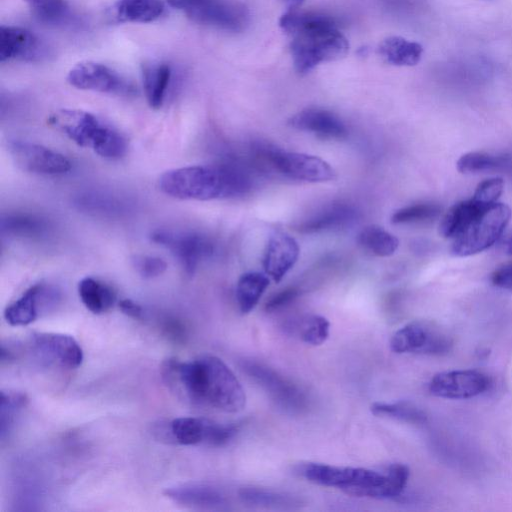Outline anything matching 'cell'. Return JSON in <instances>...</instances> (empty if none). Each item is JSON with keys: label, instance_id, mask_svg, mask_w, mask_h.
I'll list each match as a JSON object with an SVG mask.
<instances>
[{"label": "cell", "instance_id": "obj_4", "mask_svg": "<svg viewBox=\"0 0 512 512\" xmlns=\"http://www.w3.org/2000/svg\"><path fill=\"white\" fill-rule=\"evenodd\" d=\"M48 122L80 147L89 148L99 156L117 160L127 151L125 137L98 116L77 109H61Z\"/></svg>", "mask_w": 512, "mask_h": 512}, {"label": "cell", "instance_id": "obj_5", "mask_svg": "<svg viewBox=\"0 0 512 512\" xmlns=\"http://www.w3.org/2000/svg\"><path fill=\"white\" fill-rule=\"evenodd\" d=\"M253 160L258 168L269 166L295 180L319 183L336 177L333 167L318 156L282 151L266 144H258L253 148Z\"/></svg>", "mask_w": 512, "mask_h": 512}, {"label": "cell", "instance_id": "obj_28", "mask_svg": "<svg viewBox=\"0 0 512 512\" xmlns=\"http://www.w3.org/2000/svg\"><path fill=\"white\" fill-rule=\"evenodd\" d=\"M456 166L463 174L509 170L512 166V157L507 154L469 152L458 159Z\"/></svg>", "mask_w": 512, "mask_h": 512}, {"label": "cell", "instance_id": "obj_18", "mask_svg": "<svg viewBox=\"0 0 512 512\" xmlns=\"http://www.w3.org/2000/svg\"><path fill=\"white\" fill-rule=\"evenodd\" d=\"M288 124L323 139L340 140L347 136L345 123L333 112L322 108H306L293 115Z\"/></svg>", "mask_w": 512, "mask_h": 512}, {"label": "cell", "instance_id": "obj_26", "mask_svg": "<svg viewBox=\"0 0 512 512\" xmlns=\"http://www.w3.org/2000/svg\"><path fill=\"white\" fill-rule=\"evenodd\" d=\"M78 294L84 306L94 314L108 311L116 300L113 289L93 277H85L80 280Z\"/></svg>", "mask_w": 512, "mask_h": 512}, {"label": "cell", "instance_id": "obj_19", "mask_svg": "<svg viewBox=\"0 0 512 512\" xmlns=\"http://www.w3.org/2000/svg\"><path fill=\"white\" fill-rule=\"evenodd\" d=\"M164 495L179 505L197 509H216L226 503L225 496L218 488L205 483H183L168 487Z\"/></svg>", "mask_w": 512, "mask_h": 512}, {"label": "cell", "instance_id": "obj_44", "mask_svg": "<svg viewBox=\"0 0 512 512\" xmlns=\"http://www.w3.org/2000/svg\"><path fill=\"white\" fill-rule=\"evenodd\" d=\"M287 10H296L304 2V0H283Z\"/></svg>", "mask_w": 512, "mask_h": 512}, {"label": "cell", "instance_id": "obj_10", "mask_svg": "<svg viewBox=\"0 0 512 512\" xmlns=\"http://www.w3.org/2000/svg\"><path fill=\"white\" fill-rule=\"evenodd\" d=\"M68 83L81 90L131 96L134 85L107 65L94 61H82L67 74Z\"/></svg>", "mask_w": 512, "mask_h": 512}, {"label": "cell", "instance_id": "obj_8", "mask_svg": "<svg viewBox=\"0 0 512 512\" xmlns=\"http://www.w3.org/2000/svg\"><path fill=\"white\" fill-rule=\"evenodd\" d=\"M152 242L168 249L187 275H193L202 261L214 251L212 242L195 232L158 229L151 233Z\"/></svg>", "mask_w": 512, "mask_h": 512}, {"label": "cell", "instance_id": "obj_15", "mask_svg": "<svg viewBox=\"0 0 512 512\" xmlns=\"http://www.w3.org/2000/svg\"><path fill=\"white\" fill-rule=\"evenodd\" d=\"M51 56L48 45L33 32L18 26L1 25L0 61L41 62Z\"/></svg>", "mask_w": 512, "mask_h": 512}, {"label": "cell", "instance_id": "obj_43", "mask_svg": "<svg viewBox=\"0 0 512 512\" xmlns=\"http://www.w3.org/2000/svg\"><path fill=\"white\" fill-rule=\"evenodd\" d=\"M167 3L177 9H183L187 11L188 9L192 8L193 6L197 5L203 0H166Z\"/></svg>", "mask_w": 512, "mask_h": 512}, {"label": "cell", "instance_id": "obj_17", "mask_svg": "<svg viewBox=\"0 0 512 512\" xmlns=\"http://www.w3.org/2000/svg\"><path fill=\"white\" fill-rule=\"evenodd\" d=\"M300 248L297 241L287 233L275 232L266 244L263 255L265 273L279 283L298 260Z\"/></svg>", "mask_w": 512, "mask_h": 512}, {"label": "cell", "instance_id": "obj_11", "mask_svg": "<svg viewBox=\"0 0 512 512\" xmlns=\"http://www.w3.org/2000/svg\"><path fill=\"white\" fill-rule=\"evenodd\" d=\"M185 12L193 22L229 32L245 30L250 18L244 4L231 0H203Z\"/></svg>", "mask_w": 512, "mask_h": 512}, {"label": "cell", "instance_id": "obj_36", "mask_svg": "<svg viewBox=\"0 0 512 512\" xmlns=\"http://www.w3.org/2000/svg\"><path fill=\"white\" fill-rule=\"evenodd\" d=\"M34 15L42 22L60 24L65 22L70 10L65 0H25Z\"/></svg>", "mask_w": 512, "mask_h": 512}, {"label": "cell", "instance_id": "obj_3", "mask_svg": "<svg viewBox=\"0 0 512 512\" xmlns=\"http://www.w3.org/2000/svg\"><path fill=\"white\" fill-rule=\"evenodd\" d=\"M279 26L292 36L291 54L294 68L307 74L322 62L343 58L349 50L346 37L333 18L314 12L287 10Z\"/></svg>", "mask_w": 512, "mask_h": 512}, {"label": "cell", "instance_id": "obj_9", "mask_svg": "<svg viewBox=\"0 0 512 512\" xmlns=\"http://www.w3.org/2000/svg\"><path fill=\"white\" fill-rule=\"evenodd\" d=\"M240 366L279 407L289 412H300L306 408L304 393L277 371L254 360H242Z\"/></svg>", "mask_w": 512, "mask_h": 512}, {"label": "cell", "instance_id": "obj_14", "mask_svg": "<svg viewBox=\"0 0 512 512\" xmlns=\"http://www.w3.org/2000/svg\"><path fill=\"white\" fill-rule=\"evenodd\" d=\"M489 378L476 370H452L435 374L429 382V392L445 399H469L485 392Z\"/></svg>", "mask_w": 512, "mask_h": 512}, {"label": "cell", "instance_id": "obj_32", "mask_svg": "<svg viewBox=\"0 0 512 512\" xmlns=\"http://www.w3.org/2000/svg\"><path fill=\"white\" fill-rule=\"evenodd\" d=\"M370 410L379 417L397 419L413 424H423L427 420L426 414L421 409L408 402H375L371 405Z\"/></svg>", "mask_w": 512, "mask_h": 512}, {"label": "cell", "instance_id": "obj_29", "mask_svg": "<svg viewBox=\"0 0 512 512\" xmlns=\"http://www.w3.org/2000/svg\"><path fill=\"white\" fill-rule=\"evenodd\" d=\"M357 241L363 249L379 257L393 255L399 246L396 236L377 225L364 227Z\"/></svg>", "mask_w": 512, "mask_h": 512}, {"label": "cell", "instance_id": "obj_35", "mask_svg": "<svg viewBox=\"0 0 512 512\" xmlns=\"http://www.w3.org/2000/svg\"><path fill=\"white\" fill-rule=\"evenodd\" d=\"M441 210L439 204L432 202L412 204L396 210L391 216V222L393 224L425 222L436 218Z\"/></svg>", "mask_w": 512, "mask_h": 512}, {"label": "cell", "instance_id": "obj_40", "mask_svg": "<svg viewBox=\"0 0 512 512\" xmlns=\"http://www.w3.org/2000/svg\"><path fill=\"white\" fill-rule=\"evenodd\" d=\"M496 287L512 290V262L497 268L490 277Z\"/></svg>", "mask_w": 512, "mask_h": 512}, {"label": "cell", "instance_id": "obj_20", "mask_svg": "<svg viewBox=\"0 0 512 512\" xmlns=\"http://www.w3.org/2000/svg\"><path fill=\"white\" fill-rule=\"evenodd\" d=\"M218 425L217 422L198 417H179L168 423L171 441L186 446H213Z\"/></svg>", "mask_w": 512, "mask_h": 512}, {"label": "cell", "instance_id": "obj_7", "mask_svg": "<svg viewBox=\"0 0 512 512\" xmlns=\"http://www.w3.org/2000/svg\"><path fill=\"white\" fill-rule=\"evenodd\" d=\"M451 337L438 325L426 320L412 321L397 330L390 339L393 352L442 355L450 351Z\"/></svg>", "mask_w": 512, "mask_h": 512}, {"label": "cell", "instance_id": "obj_34", "mask_svg": "<svg viewBox=\"0 0 512 512\" xmlns=\"http://www.w3.org/2000/svg\"><path fill=\"white\" fill-rule=\"evenodd\" d=\"M295 329L303 342L318 346L328 339L330 322L321 315L312 314L299 320Z\"/></svg>", "mask_w": 512, "mask_h": 512}, {"label": "cell", "instance_id": "obj_38", "mask_svg": "<svg viewBox=\"0 0 512 512\" xmlns=\"http://www.w3.org/2000/svg\"><path fill=\"white\" fill-rule=\"evenodd\" d=\"M504 181L502 178L495 177L485 179L480 182L473 194V199L482 204H493L503 193Z\"/></svg>", "mask_w": 512, "mask_h": 512}, {"label": "cell", "instance_id": "obj_31", "mask_svg": "<svg viewBox=\"0 0 512 512\" xmlns=\"http://www.w3.org/2000/svg\"><path fill=\"white\" fill-rule=\"evenodd\" d=\"M27 404L26 395L15 391H2L0 399V438L5 441L13 430L17 417Z\"/></svg>", "mask_w": 512, "mask_h": 512}, {"label": "cell", "instance_id": "obj_37", "mask_svg": "<svg viewBox=\"0 0 512 512\" xmlns=\"http://www.w3.org/2000/svg\"><path fill=\"white\" fill-rule=\"evenodd\" d=\"M132 264L136 272L145 279L158 277L167 269V263L162 258L151 255H136Z\"/></svg>", "mask_w": 512, "mask_h": 512}, {"label": "cell", "instance_id": "obj_12", "mask_svg": "<svg viewBox=\"0 0 512 512\" xmlns=\"http://www.w3.org/2000/svg\"><path fill=\"white\" fill-rule=\"evenodd\" d=\"M32 353L44 364L65 369H75L83 361L79 343L70 335L51 332H36L30 337Z\"/></svg>", "mask_w": 512, "mask_h": 512}, {"label": "cell", "instance_id": "obj_23", "mask_svg": "<svg viewBox=\"0 0 512 512\" xmlns=\"http://www.w3.org/2000/svg\"><path fill=\"white\" fill-rule=\"evenodd\" d=\"M171 78V68L163 62H152L142 65V81L144 93L149 106L159 109L165 99Z\"/></svg>", "mask_w": 512, "mask_h": 512}, {"label": "cell", "instance_id": "obj_27", "mask_svg": "<svg viewBox=\"0 0 512 512\" xmlns=\"http://www.w3.org/2000/svg\"><path fill=\"white\" fill-rule=\"evenodd\" d=\"M269 283L266 273L246 272L239 277L236 299L241 313L247 314L256 307Z\"/></svg>", "mask_w": 512, "mask_h": 512}, {"label": "cell", "instance_id": "obj_25", "mask_svg": "<svg viewBox=\"0 0 512 512\" xmlns=\"http://www.w3.org/2000/svg\"><path fill=\"white\" fill-rule=\"evenodd\" d=\"M378 51L386 62L395 66H414L423 55V47L419 43L400 36L384 39Z\"/></svg>", "mask_w": 512, "mask_h": 512}, {"label": "cell", "instance_id": "obj_33", "mask_svg": "<svg viewBox=\"0 0 512 512\" xmlns=\"http://www.w3.org/2000/svg\"><path fill=\"white\" fill-rule=\"evenodd\" d=\"M239 498L246 504L263 507H286L296 503L290 495L260 487H242Z\"/></svg>", "mask_w": 512, "mask_h": 512}, {"label": "cell", "instance_id": "obj_24", "mask_svg": "<svg viewBox=\"0 0 512 512\" xmlns=\"http://www.w3.org/2000/svg\"><path fill=\"white\" fill-rule=\"evenodd\" d=\"M487 206L488 204H482L473 198L456 203L443 216L439 233L443 237L454 239Z\"/></svg>", "mask_w": 512, "mask_h": 512}, {"label": "cell", "instance_id": "obj_41", "mask_svg": "<svg viewBox=\"0 0 512 512\" xmlns=\"http://www.w3.org/2000/svg\"><path fill=\"white\" fill-rule=\"evenodd\" d=\"M119 308L125 315L134 318L141 319L144 315L143 307L137 302L131 299H123L119 302Z\"/></svg>", "mask_w": 512, "mask_h": 512}, {"label": "cell", "instance_id": "obj_2", "mask_svg": "<svg viewBox=\"0 0 512 512\" xmlns=\"http://www.w3.org/2000/svg\"><path fill=\"white\" fill-rule=\"evenodd\" d=\"M252 176L246 164L227 160L215 165H192L164 172L160 190L185 200H213L245 195L252 188Z\"/></svg>", "mask_w": 512, "mask_h": 512}, {"label": "cell", "instance_id": "obj_16", "mask_svg": "<svg viewBox=\"0 0 512 512\" xmlns=\"http://www.w3.org/2000/svg\"><path fill=\"white\" fill-rule=\"evenodd\" d=\"M59 292L45 284L29 287L4 311L6 322L12 326H26L34 322L59 301Z\"/></svg>", "mask_w": 512, "mask_h": 512}, {"label": "cell", "instance_id": "obj_42", "mask_svg": "<svg viewBox=\"0 0 512 512\" xmlns=\"http://www.w3.org/2000/svg\"><path fill=\"white\" fill-rule=\"evenodd\" d=\"M499 246L505 254L512 256V230L500 237Z\"/></svg>", "mask_w": 512, "mask_h": 512}, {"label": "cell", "instance_id": "obj_22", "mask_svg": "<svg viewBox=\"0 0 512 512\" xmlns=\"http://www.w3.org/2000/svg\"><path fill=\"white\" fill-rule=\"evenodd\" d=\"M163 0H116L110 8V17L120 23H148L164 12Z\"/></svg>", "mask_w": 512, "mask_h": 512}, {"label": "cell", "instance_id": "obj_21", "mask_svg": "<svg viewBox=\"0 0 512 512\" xmlns=\"http://www.w3.org/2000/svg\"><path fill=\"white\" fill-rule=\"evenodd\" d=\"M357 215L356 210L347 203L337 202L325 206L295 226L302 234H313L341 227L352 222Z\"/></svg>", "mask_w": 512, "mask_h": 512}, {"label": "cell", "instance_id": "obj_39", "mask_svg": "<svg viewBox=\"0 0 512 512\" xmlns=\"http://www.w3.org/2000/svg\"><path fill=\"white\" fill-rule=\"evenodd\" d=\"M299 289L296 287H287L275 295H273L265 304V310L267 312H274L279 310L291 302H293L299 296Z\"/></svg>", "mask_w": 512, "mask_h": 512}, {"label": "cell", "instance_id": "obj_6", "mask_svg": "<svg viewBox=\"0 0 512 512\" xmlns=\"http://www.w3.org/2000/svg\"><path fill=\"white\" fill-rule=\"evenodd\" d=\"M511 214L506 204L495 202L488 205L453 239L452 253L465 257L486 250L500 239Z\"/></svg>", "mask_w": 512, "mask_h": 512}, {"label": "cell", "instance_id": "obj_13", "mask_svg": "<svg viewBox=\"0 0 512 512\" xmlns=\"http://www.w3.org/2000/svg\"><path fill=\"white\" fill-rule=\"evenodd\" d=\"M9 153L24 171L40 175H61L71 170L70 160L48 147L21 140L10 141Z\"/></svg>", "mask_w": 512, "mask_h": 512}, {"label": "cell", "instance_id": "obj_1", "mask_svg": "<svg viewBox=\"0 0 512 512\" xmlns=\"http://www.w3.org/2000/svg\"><path fill=\"white\" fill-rule=\"evenodd\" d=\"M162 376L180 398L194 405L237 413L246 405V394L238 378L220 358L203 355L183 362L169 358L162 364Z\"/></svg>", "mask_w": 512, "mask_h": 512}, {"label": "cell", "instance_id": "obj_30", "mask_svg": "<svg viewBox=\"0 0 512 512\" xmlns=\"http://www.w3.org/2000/svg\"><path fill=\"white\" fill-rule=\"evenodd\" d=\"M2 232L16 237L40 236L47 230V224L30 214H8L1 221Z\"/></svg>", "mask_w": 512, "mask_h": 512}]
</instances>
